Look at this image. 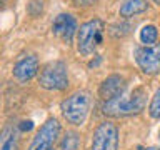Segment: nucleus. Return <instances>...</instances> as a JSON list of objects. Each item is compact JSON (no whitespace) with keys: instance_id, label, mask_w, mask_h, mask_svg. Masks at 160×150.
Returning a JSON list of instances; mask_svg holds the SVG:
<instances>
[{"instance_id":"15","label":"nucleus","mask_w":160,"mask_h":150,"mask_svg":"<svg viewBox=\"0 0 160 150\" xmlns=\"http://www.w3.org/2000/svg\"><path fill=\"white\" fill-rule=\"evenodd\" d=\"M148 113L152 118H160V87L157 88V92L152 97V102H150V107H148Z\"/></svg>"},{"instance_id":"18","label":"nucleus","mask_w":160,"mask_h":150,"mask_svg":"<svg viewBox=\"0 0 160 150\" xmlns=\"http://www.w3.org/2000/svg\"><path fill=\"white\" fill-rule=\"evenodd\" d=\"M143 150H160L158 147H147V148H143Z\"/></svg>"},{"instance_id":"16","label":"nucleus","mask_w":160,"mask_h":150,"mask_svg":"<svg viewBox=\"0 0 160 150\" xmlns=\"http://www.w3.org/2000/svg\"><path fill=\"white\" fill-rule=\"evenodd\" d=\"M18 128H20V132H28V130L33 128V122L32 120H23V122L18 125Z\"/></svg>"},{"instance_id":"14","label":"nucleus","mask_w":160,"mask_h":150,"mask_svg":"<svg viewBox=\"0 0 160 150\" xmlns=\"http://www.w3.org/2000/svg\"><path fill=\"white\" fill-rule=\"evenodd\" d=\"M157 38H158V30L155 25H145L140 30V42L143 45H155Z\"/></svg>"},{"instance_id":"19","label":"nucleus","mask_w":160,"mask_h":150,"mask_svg":"<svg viewBox=\"0 0 160 150\" xmlns=\"http://www.w3.org/2000/svg\"><path fill=\"white\" fill-rule=\"evenodd\" d=\"M153 2H155V3H158V5H160V0H153Z\"/></svg>"},{"instance_id":"20","label":"nucleus","mask_w":160,"mask_h":150,"mask_svg":"<svg viewBox=\"0 0 160 150\" xmlns=\"http://www.w3.org/2000/svg\"><path fill=\"white\" fill-rule=\"evenodd\" d=\"M158 138H160V132H158Z\"/></svg>"},{"instance_id":"1","label":"nucleus","mask_w":160,"mask_h":150,"mask_svg":"<svg viewBox=\"0 0 160 150\" xmlns=\"http://www.w3.org/2000/svg\"><path fill=\"white\" fill-rule=\"evenodd\" d=\"M90 103H92V98H90V93L87 90H77L63 100L60 105V110L68 123L82 125L88 115Z\"/></svg>"},{"instance_id":"13","label":"nucleus","mask_w":160,"mask_h":150,"mask_svg":"<svg viewBox=\"0 0 160 150\" xmlns=\"http://www.w3.org/2000/svg\"><path fill=\"white\" fill-rule=\"evenodd\" d=\"M78 147H80V135L73 130H70L60 140L58 150H78Z\"/></svg>"},{"instance_id":"12","label":"nucleus","mask_w":160,"mask_h":150,"mask_svg":"<svg viewBox=\"0 0 160 150\" xmlns=\"http://www.w3.org/2000/svg\"><path fill=\"white\" fill-rule=\"evenodd\" d=\"M148 7L147 0H123L120 5V15L122 17H132V15L142 13Z\"/></svg>"},{"instance_id":"9","label":"nucleus","mask_w":160,"mask_h":150,"mask_svg":"<svg viewBox=\"0 0 160 150\" xmlns=\"http://www.w3.org/2000/svg\"><path fill=\"white\" fill-rule=\"evenodd\" d=\"M52 30L60 40H63L65 43H70L75 35V30H77V22L70 13H60L53 20Z\"/></svg>"},{"instance_id":"5","label":"nucleus","mask_w":160,"mask_h":150,"mask_svg":"<svg viewBox=\"0 0 160 150\" xmlns=\"http://www.w3.org/2000/svg\"><path fill=\"white\" fill-rule=\"evenodd\" d=\"M118 148V128L113 122L98 123L93 132L92 150H117Z\"/></svg>"},{"instance_id":"10","label":"nucleus","mask_w":160,"mask_h":150,"mask_svg":"<svg viewBox=\"0 0 160 150\" xmlns=\"http://www.w3.org/2000/svg\"><path fill=\"white\" fill-rule=\"evenodd\" d=\"M38 72V60L35 55H27V57L20 58L13 67V75L20 82H28L33 78Z\"/></svg>"},{"instance_id":"3","label":"nucleus","mask_w":160,"mask_h":150,"mask_svg":"<svg viewBox=\"0 0 160 150\" xmlns=\"http://www.w3.org/2000/svg\"><path fill=\"white\" fill-rule=\"evenodd\" d=\"M105 23L100 18H93L90 22L80 25L77 33V48L82 55H90L103 40Z\"/></svg>"},{"instance_id":"6","label":"nucleus","mask_w":160,"mask_h":150,"mask_svg":"<svg viewBox=\"0 0 160 150\" xmlns=\"http://www.w3.org/2000/svg\"><path fill=\"white\" fill-rule=\"evenodd\" d=\"M60 133V123L57 118H48L40 130L35 133V137L30 143L28 150H53V145Z\"/></svg>"},{"instance_id":"17","label":"nucleus","mask_w":160,"mask_h":150,"mask_svg":"<svg viewBox=\"0 0 160 150\" xmlns=\"http://www.w3.org/2000/svg\"><path fill=\"white\" fill-rule=\"evenodd\" d=\"M77 5H80V7H90V5H93L97 0H73Z\"/></svg>"},{"instance_id":"11","label":"nucleus","mask_w":160,"mask_h":150,"mask_svg":"<svg viewBox=\"0 0 160 150\" xmlns=\"http://www.w3.org/2000/svg\"><path fill=\"white\" fill-rule=\"evenodd\" d=\"M20 128L18 125L8 123L0 132V150H18Z\"/></svg>"},{"instance_id":"7","label":"nucleus","mask_w":160,"mask_h":150,"mask_svg":"<svg viewBox=\"0 0 160 150\" xmlns=\"http://www.w3.org/2000/svg\"><path fill=\"white\" fill-rule=\"evenodd\" d=\"M135 60H137L140 70L147 75H155L160 72V43L143 45L135 50Z\"/></svg>"},{"instance_id":"2","label":"nucleus","mask_w":160,"mask_h":150,"mask_svg":"<svg viewBox=\"0 0 160 150\" xmlns=\"http://www.w3.org/2000/svg\"><path fill=\"white\" fill-rule=\"evenodd\" d=\"M145 102H147V90L143 87H138L133 90L130 97H118L112 102H107L103 107V112L115 115V117L140 113L145 108Z\"/></svg>"},{"instance_id":"8","label":"nucleus","mask_w":160,"mask_h":150,"mask_svg":"<svg viewBox=\"0 0 160 150\" xmlns=\"http://www.w3.org/2000/svg\"><path fill=\"white\" fill-rule=\"evenodd\" d=\"M125 78L120 77V75H110L100 83L98 88V95L100 98L105 100V102H112V100L122 97L123 90H125Z\"/></svg>"},{"instance_id":"4","label":"nucleus","mask_w":160,"mask_h":150,"mask_svg":"<svg viewBox=\"0 0 160 150\" xmlns=\"http://www.w3.org/2000/svg\"><path fill=\"white\" fill-rule=\"evenodd\" d=\"M38 82L47 90H65L68 87L67 65L60 60H53L43 65L38 75Z\"/></svg>"}]
</instances>
